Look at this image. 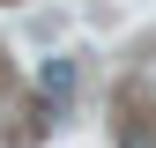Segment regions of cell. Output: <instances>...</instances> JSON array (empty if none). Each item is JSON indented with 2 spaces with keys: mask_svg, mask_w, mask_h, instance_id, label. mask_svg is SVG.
<instances>
[{
  "mask_svg": "<svg viewBox=\"0 0 156 148\" xmlns=\"http://www.w3.org/2000/svg\"><path fill=\"white\" fill-rule=\"evenodd\" d=\"M119 148H156V133H149V126H141V119H134V126H126V133H119Z\"/></svg>",
  "mask_w": 156,
  "mask_h": 148,
  "instance_id": "obj_2",
  "label": "cell"
},
{
  "mask_svg": "<svg viewBox=\"0 0 156 148\" xmlns=\"http://www.w3.org/2000/svg\"><path fill=\"white\" fill-rule=\"evenodd\" d=\"M37 89H45V104H67L74 96V59H45L37 67Z\"/></svg>",
  "mask_w": 156,
  "mask_h": 148,
  "instance_id": "obj_1",
  "label": "cell"
}]
</instances>
